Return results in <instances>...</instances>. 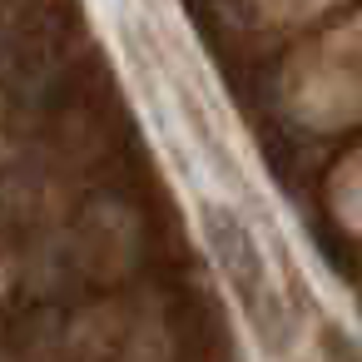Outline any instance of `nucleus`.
<instances>
[{
  "label": "nucleus",
  "mask_w": 362,
  "mask_h": 362,
  "mask_svg": "<svg viewBox=\"0 0 362 362\" xmlns=\"http://www.w3.org/2000/svg\"><path fill=\"white\" fill-rule=\"evenodd\" d=\"M204 223H209V243H214V253H218V263H223V273H228V283H233L243 313L253 317V327H258L268 342H283V303H278V293H273V283H268L263 253L253 248V238L243 233V223H238L233 214L209 209Z\"/></svg>",
  "instance_id": "1"
}]
</instances>
